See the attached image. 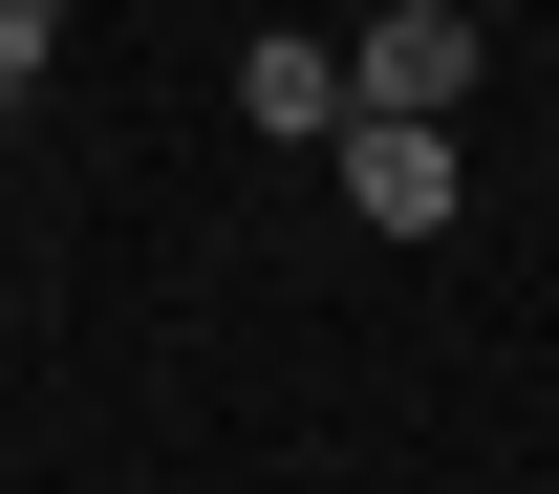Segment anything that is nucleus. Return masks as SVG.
<instances>
[{
    "label": "nucleus",
    "mask_w": 559,
    "mask_h": 494,
    "mask_svg": "<svg viewBox=\"0 0 559 494\" xmlns=\"http://www.w3.org/2000/svg\"><path fill=\"white\" fill-rule=\"evenodd\" d=\"M237 130H280V150H345V44H259V65H237Z\"/></svg>",
    "instance_id": "obj_3"
},
{
    "label": "nucleus",
    "mask_w": 559,
    "mask_h": 494,
    "mask_svg": "<svg viewBox=\"0 0 559 494\" xmlns=\"http://www.w3.org/2000/svg\"><path fill=\"white\" fill-rule=\"evenodd\" d=\"M345 108L366 130H452V108H474V0H388L345 44Z\"/></svg>",
    "instance_id": "obj_1"
},
{
    "label": "nucleus",
    "mask_w": 559,
    "mask_h": 494,
    "mask_svg": "<svg viewBox=\"0 0 559 494\" xmlns=\"http://www.w3.org/2000/svg\"><path fill=\"white\" fill-rule=\"evenodd\" d=\"M44 65H66V0H0V108H44Z\"/></svg>",
    "instance_id": "obj_4"
},
{
    "label": "nucleus",
    "mask_w": 559,
    "mask_h": 494,
    "mask_svg": "<svg viewBox=\"0 0 559 494\" xmlns=\"http://www.w3.org/2000/svg\"><path fill=\"white\" fill-rule=\"evenodd\" d=\"M452 194H474L452 130H366V108H345V215H366V237H452Z\"/></svg>",
    "instance_id": "obj_2"
}]
</instances>
